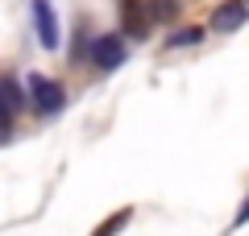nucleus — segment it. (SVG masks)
Here are the masks:
<instances>
[{
  "label": "nucleus",
  "instance_id": "1",
  "mask_svg": "<svg viewBox=\"0 0 249 236\" xmlns=\"http://www.w3.org/2000/svg\"><path fill=\"white\" fill-rule=\"evenodd\" d=\"M29 104L42 116H58L62 104H67V91H62V83H54L46 75H29Z\"/></svg>",
  "mask_w": 249,
  "mask_h": 236
},
{
  "label": "nucleus",
  "instance_id": "2",
  "mask_svg": "<svg viewBox=\"0 0 249 236\" xmlns=\"http://www.w3.org/2000/svg\"><path fill=\"white\" fill-rule=\"evenodd\" d=\"M121 25L129 37H145L154 25L150 17V0H121Z\"/></svg>",
  "mask_w": 249,
  "mask_h": 236
},
{
  "label": "nucleus",
  "instance_id": "3",
  "mask_svg": "<svg viewBox=\"0 0 249 236\" xmlns=\"http://www.w3.org/2000/svg\"><path fill=\"white\" fill-rule=\"evenodd\" d=\"M124 37H116V34H104V37H96L91 42V62H96L100 70H116L124 62Z\"/></svg>",
  "mask_w": 249,
  "mask_h": 236
},
{
  "label": "nucleus",
  "instance_id": "4",
  "mask_svg": "<svg viewBox=\"0 0 249 236\" xmlns=\"http://www.w3.org/2000/svg\"><path fill=\"white\" fill-rule=\"evenodd\" d=\"M34 29L46 50H58V17H54L50 0H34Z\"/></svg>",
  "mask_w": 249,
  "mask_h": 236
},
{
  "label": "nucleus",
  "instance_id": "5",
  "mask_svg": "<svg viewBox=\"0 0 249 236\" xmlns=\"http://www.w3.org/2000/svg\"><path fill=\"white\" fill-rule=\"evenodd\" d=\"M249 21V4L245 0H224L220 9H216V17H212V29L216 34H232V29H241Z\"/></svg>",
  "mask_w": 249,
  "mask_h": 236
},
{
  "label": "nucleus",
  "instance_id": "6",
  "mask_svg": "<svg viewBox=\"0 0 249 236\" xmlns=\"http://www.w3.org/2000/svg\"><path fill=\"white\" fill-rule=\"evenodd\" d=\"M21 108H25V91L17 87V79H0V112L13 116Z\"/></svg>",
  "mask_w": 249,
  "mask_h": 236
},
{
  "label": "nucleus",
  "instance_id": "7",
  "mask_svg": "<svg viewBox=\"0 0 249 236\" xmlns=\"http://www.w3.org/2000/svg\"><path fill=\"white\" fill-rule=\"evenodd\" d=\"M129 216H133V207H121V211H112V216H108V219H104V224H100L91 236H116L124 224H129Z\"/></svg>",
  "mask_w": 249,
  "mask_h": 236
},
{
  "label": "nucleus",
  "instance_id": "8",
  "mask_svg": "<svg viewBox=\"0 0 249 236\" xmlns=\"http://www.w3.org/2000/svg\"><path fill=\"white\" fill-rule=\"evenodd\" d=\"M196 42H204V29H199V25H191V29H178V34H170V42H166V46L183 50V46H196Z\"/></svg>",
  "mask_w": 249,
  "mask_h": 236
},
{
  "label": "nucleus",
  "instance_id": "9",
  "mask_svg": "<svg viewBox=\"0 0 249 236\" xmlns=\"http://www.w3.org/2000/svg\"><path fill=\"white\" fill-rule=\"evenodd\" d=\"M175 13H178L175 0H150V17L154 21H175Z\"/></svg>",
  "mask_w": 249,
  "mask_h": 236
},
{
  "label": "nucleus",
  "instance_id": "10",
  "mask_svg": "<svg viewBox=\"0 0 249 236\" xmlns=\"http://www.w3.org/2000/svg\"><path fill=\"white\" fill-rule=\"evenodd\" d=\"M9 133H13V116H4V112H0V145L9 141Z\"/></svg>",
  "mask_w": 249,
  "mask_h": 236
},
{
  "label": "nucleus",
  "instance_id": "11",
  "mask_svg": "<svg viewBox=\"0 0 249 236\" xmlns=\"http://www.w3.org/2000/svg\"><path fill=\"white\" fill-rule=\"evenodd\" d=\"M241 224H249V199L241 203V211H237V219H232V228H241Z\"/></svg>",
  "mask_w": 249,
  "mask_h": 236
},
{
  "label": "nucleus",
  "instance_id": "12",
  "mask_svg": "<svg viewBox=\"0 0 249 236\" xmlns=\"http://www.w3.org/2000/svg\"><path fill=\"white\" fill-rule=\"evenodd\" d=\"M245 4H249V0H245Z\"/></svg>",
  "mask_w": 249,
  "mask_h": 236
}]
</instances>
